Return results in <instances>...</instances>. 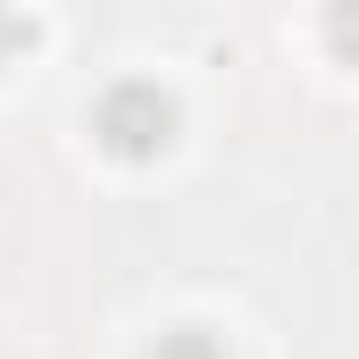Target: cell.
Instances as JSON below:
<instances>
[{
    "label": "cell",
    "mask_w": 359,
    "mask_h": 359,
    "mask_svg": "<svg viewBox=\"0 0 359 359\" xmlns=\"http://www.w3.org/2000/svg\"><path fill=\"white\" fill-rule=\"evenodd\" d=\"M326 42H334L343 67H359V0H334V8H326Z\"/></svg>",
    "instance_id": "3"
},
{
    "label": "cell",
    "mask_w": 359,
    "mask_h": 359,
    "mask_svg": "<svg viewBox=\"0 0 359 359\" xmlns=\"http://www.w3.org/2000/svg\"><path fill=\"white\" fill-rule=\"evenodd\" d=\"M25 42H34V17H25L17 0H0V67H8V59H17Z\"/></svg>",
    "instance_id": "4"
},
{
    "label": "cell",
    "mask_w": 359,
    "mask_h": 359,
    "mask_svg": "<svg viewBox=\"0 0 359 359\" xmlns=\"http://www.w3.org/2000/svg\"><path fill=\"white\" fill-rule=\"evenodd\" d=\"M92 134H100L109 159L142 168V159H159L176 142V92L159 84V76H117V84L92 100Z\"/></svg>",
    "instance_id": "1"
},
{
    "label": "cell",
    "mask_w": 359,
    "mask_h": 359,
    "mask_svg": "<svg viewBox=\"0 0 359 359\" xmlns=\"http://www.w3.org/2000/svg\"><path fill=\"white\" fill-rule=\"evenodd\" d=\"M142 359H226V343H217L209 326H168V334H159Z\"/></svg>",
    "instance_id": "2"
}]
</instances>
